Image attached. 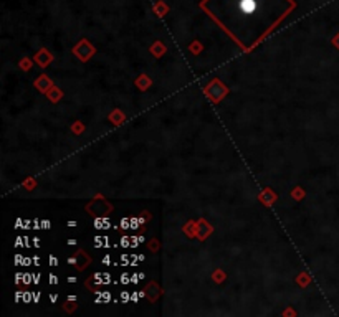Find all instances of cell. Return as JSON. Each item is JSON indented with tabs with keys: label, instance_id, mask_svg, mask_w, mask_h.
<instances>
[{
	"label": "cell",
	"instance_id": "cell-1",
	"mask_svg": "<svg viewBox=\"0 0 339 317\" xmlns=\"http://www.w3.org/2000/svg\"><path fill=\"white\" fill-rule=\"evenodd\" d=\"M202 8L237 43H258L295 8L293 0H204Z\"/></svg>",
	"mask_w": 339,
	"mask_h": 317
}]
</instances>
